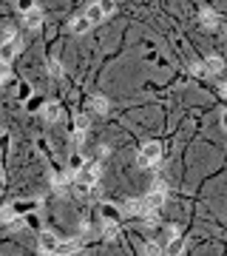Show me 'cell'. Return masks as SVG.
<instances>
[{
	"label": "cell",
	"mask_w": 227,
	"mask_h": 256,
	"mask_svg": "<svg viewBox=\"0 0 227 256\" xmlns=\"http://www.w3.org/2000/svg\"><path fill=\"white\" fill-rule=\"evenodd\" d=\"M145 256H162V245L159 242H145Z\"/></svg>",
	"instance_id": "603a6c76"
},
{
	"label": "cell",
	"mask_w": 227,
	"mask_h": 256,
	"mask_svg": "<svg viewBox=\"0 0 227 256\" xmlns=\"http://www.w3.org/2000/svg\"><path fill=\"white\" fill-rule=\"evenodd\" d=\"M3 179H6V168H3V165H0V182H3Z\"/></svg>",
	"instance_id": "1f68e13d"
},
{
	"label": "cell",
	"mask_w": 227,
	"mask_h": 256,
	"mask_svg": "<svg viewBox=\"0 0 227 256\" xmlns=\"http://www.w3.org/2000/svg\"><path fill=\"white\" fill-rule=\"evenodd\" d=\"M91 191H94V188L82 185V182H77V185H74V194H77L80 199H88V197H91Z\"/></svg>",
	"instance_id": "cb8c5ba5"
},
{
	"label": "cell",
	"mask_w": 227,
	"mask_h": 256,
	"mask_svg": "<svg viewBox=\"0 0 227 256\" xmlns=\"http://www.w3.org/2000/svg\"><path fill=\"white\" fill-rule=\"evenodd\" d=\"M9 77H12V71H9V63H3V60H0V83H6Z\"/></svg>",
	"instance_id": "83f0119b"
},
{
	"label": "cell",
	"mask_w": 227,
	"mask_h": 256,
	"mask_svg": "<svg viewBox=\"0 0 227 256\" xmlns=\"http://www.w3.org/2000/svg\"><path fill=\"white\" fill-rule=\"evenodd\" d=\"M80 251V245L74 242V239H60L57 242V248H54V256H71Z\"/></svg>",
	"instance_id": "8fae6325"
},
{
	"label": "cell",
	"mask_w": 227,
	"mask_h": 256,
	"mask_svg": "<svg viewBox=\"0 0 227 256\" xmlns=\"http://www.w3.org/2000/svg\"><path fill=\"white\" fill-rule=\"evenodd\" d=\"M12 57H15V46H12V43H9V46H0V60H3V63H9Z\"/></svg>",
	"instance_id": "d4e9b609"
},
{
	"label": "cell",
	"mask_w": 227,
	"mask_h": 256,
	"mask_svg": "<svg viewBox=\"0 0 227 256\" xmlns=\"http://www.w3.org/2000/svg\"><path fill=\"white\" fill-rule=\"evenodd\" d=\"M40 114H43V119L46 122H57V119L63 117V105L57 100H51V102H43V108H40Z\"/></svg>",
	"instance_id": "5b68a950"
},
{
	"label": "cell",
	"mask_w": 227,
	"mask_h": 256,
	"mask_svg": "<svg viewBox=\"0 0 227 256\" xmlns=\"http://www.w3.org/2000/svg\"><path fill=\"white\" fill-rule=\"evenodd\" d=\"M165 202H168V194H159V191H151L145 199H142L145 211H153V214H159V211L165 208Z\"/></svg>",
	"instance_id": "3957f363"
},
{
	"label": "cell",
	"mask_w": 227,
	"mask_h": 256,
	"mask_svg": "<svg viewBox=\"0 0 227 256\" xmlns=\"http://www.w3.org/2000/svg\"><path fill=\"white\" fill-rule=\"evenodd\" d=\"M85 20H88L91 26H94V23H99V20H102V12H99V3H91V6L85 9Z\"/></svg>",
	"instance_id": "e0dca14e"
},
{
	"label": "cell",
	"mask_w": 227,
	"mask_h": 256,
	"mask_svg": "<svg viewBox=\"0 0 227 256\" xmlns=\"http://www.w3.org/2000/svg\"><path fill=\"white\" fill-rule=\"evenodd\" d=\"M57 242H60V239H57V234H51V231H43V234H40V251H43L46 256H54V248H57Z\"/></svg>",
	"instance_id": "ba28073f"
},
{
	"label": "cell",
	"mask_w": 227,
	"mask_h": 256,
	"mask_svg": "<svg viewBox=\"0 0 227 256\" xmlns=\"http://www.w3.org/2000/svg\"><path fill=\"white\" fill-rule=\"evenodd\" d=\"M99 12H102V17H108V15L116 12V6H114L111 0H102V3H99Z\"/></svg>",
	"instance_id": "484cf974"
},
{
	"label": "cell",
	"mask_w": 227,
	"mask_h": 256,
	"mask_svg": "<svg viewBox=\"0 0 227 256\" xmlns=\"http://www.w3.org/2000/svg\"><path fill=\"white\" fill-rule=\"evenodd\" d=\"M99 219L105 222V225H116V222H119V208H116V205H111V202H102L99 205Z\"/></svg>",
	"instance_id": "52a82bcc"
},
{
	"label": "cell",
	"mask_w": 227,
	"mask_h": 256,
	"mask_svg": "<svg viewBox=\"0 0 227 256\" xmlns=\"http://www.w3.org/2000/svg\"><path fill=\"white\" fill-rule=\"evenodd\" d=\"M49 68H51V74H54V77H60V74H63V63H60V60H51Z\"/></svg>",
	"instance_id": "f1b7e54d"
},
{
	"label": "cell",
	"mask_w": 227,
	"mask_h": 256,
	"mask_svg": "<svg viewBox=\"0 0 227 256\" xmlns=\"http://www.w3.org/2000/svg\"><path fill=\"white\" fill-rule=\"evenodd\" d=\"M190 74H193V77H208L205 68H202V63H193V66H190Z\"/></svg>",
	"instance_id": "f546056e"
},
{
	"label": "cell",
	"mask_w": 227,
	"mask_h": 256,
	"mask_svg": "<svg viewBox=\"0 0 227 256\" xmlns=\"http://www.w3.org/2000/svg\"><path fill=\"white\" fill-rule=\"evenodd\" d=\"M15 34H17V29H15V26H6V29L0 32V43H3V46H9V43L15 40Z\"/></svg>",
	"instance_id": "44dd1931"
},
{
	"label": "cell",
	"mask_w": 227,
	"mask_h": 256,
	"mask_svg": "<svg viewBox=\"0 0 227 256\" xmlns=\"http://www.w3.org/2000/svg\"><path fill=\"white\" fill-rule=\"evenodd\" d=\"M23 23H26L29 29H37V26H43V9H40V6H32L29 12H23Z\"/></svg>",
	"instance_id": "30bf717a"
},
{
	"label": "cell",
	"mask_w": 227,
	"mask_h": 256,
	"mask_svg": "<svg viewBox=\"0 0 227 256\" xmlns=\"http://www.w3.org/2000/svg\"><path fill=\"white\" fill-rule=\"evenodd\" d=\"M185 245H188V242H185V236H182V234H176V236L168 239V248H162V254L165 256H182Z\"/></svg>",
	"instance_id": "8992f818"
},
{
	"label": "cell",
	"mask_w": 227,
	"mask_h": 256,
	"mask_svg": "<svg viewBox=\"0 0 227 256\" xmlns=\"http://www.w3.org/2000/svg\"><path fill=\"white\" fill-rule=\"evenodd\" d=\"M9 208L15 211L17 219H23L26 214H32V211H37V208H40V199H17V202H12Z\"/></svg>",
	"instance_id": "277c9868"
},
{
	"label": "cell",
	"mask_w": 227,
	"mask_h": 256,
	"mask_svg": "<svg viewBox=\"0 0 227 256\" xmlns=\"http://www.w3.org/2000/svg\"><path fill=\"white\" fill-rule=\"evenodd\" d=\"M85 128H88V117H85V114H77V117H74V134H85Z\"/></svg>",
	"instance_id": "ffe728a7"
},
{
	"label": "cell",
	"mask_w": 227,
	"mask_h": 256,
	"mask_svg": "<svg viewBox=\"0 0 227 256\" xmlns=\"http://www.w3.org/2000/svg\"><path fill=\"white\" fill-rule=\"evenodd\" d=\"M142 214H145L142 199H128V202L119 208V217H142Z\"/></svg>",
	"instance_id": "9c48e42d"
},
{
	"label": "cell",
	"mask_w": 227,
	"mask_h": 256,
	"mask_svg": "<svg viewBox=\"0 0 227 256\" xmlns=\"http://www.w3.org/2000/svg\"><path fill=\"white\" fill-rule=\"evenodd\" d=\"M97 179H99V165L97 162H85V165L77 171V182H82V185L94 188L97 185Z\"/></svg>",
	"instance_id": "7a4b0ae2"
},
{
	"label": "cell",
	"mask_w": 227,
	"mask_h": 256,
	"mask_svg": "<svg viewBox=\"0 0 227 256\" xmlns=\"http://www.w3.org/2000/svg\"><path fill=\"white\" fill-rule=\"evenodd\" d=\"M202 68H205V74H222V71H225V60L213 54V57H208V60L202 63Z\"/></svg>",
	"instance_id": "7c38bea8"
},
{
	"label": "cell",
	"mask_w": 227,
	"mask_h": 256,
	"mask_svg": "<svg viewBox=\"0 0 227 256\" xmlns=\"http://www.w3.org/2000/svg\"><path fill=\"white\" fill-rule=\"evenodd\" d=\"M9 139H12L9 131H3V134H0V148H3V151H9Z\"/></svg>",
	"instance_id": "4dcf8cb0"
},
{
	"label": "cell",
	"mask_w": 227,
	"mask_h": 256,
	"mask_svg": "<svg viewBox=\"0 0 227 256\" xmlns=\"http://www.w3.org/2000/svg\"><path fill=\"white\" fill-rule=\"evenodd\" d=\"M199 20L205 23V29H219V15H216L213 9H202V15H199Z\"/></svg>",
	"instance_id": "4fadbf2b"
},
{
	"label": "cell",
	"mask_w": 227,
	"mask_h": 256,
	"mask_svg": "<svg viewBox=\"0 0 227 256\" xmlns=\"http://www.w3.org/2000/svg\"><path fill=\"white\" fill-rule=\"evenodd\" d=\"M165 157V148L162 142H156V139H151V142H145L142 148H139V157H136V162L142 165V168H151V165H159Z\"/></svg>",
	"instance_id": "6da1fadb"
},
{
	"label": "cell",
	"mask_w": 227,
	"mask_h": 256,
	"mask_svg": "<svg viewBox=\"0 0 227 256\" xmlns=\"http://www.w3.org/2000/svg\"><path fill=\"white\" fill-rule=\"evenodd\" d=\"M82 165H85V157H82V154H71V157H68V171H71V174H77Z\"/></svg>",
	"instance_id": "d6986e66"
},
{
	"label": "cell",
	"mask_w": 227,
	"mask_h": 256,
	"mask_svg": "<svg viewBox=\"0 0 227 256\" xmlns=\"http://www.w3.org/2000/svg\"><path fill=\"white\" fill-rule=\"evenodd\" d=\"M74 179V174L71 171H60V174H54V179H51V185L57 188V191H65V185Z\"/></svg>",
	"instance_id": "5bb4252c"
},
{
	"label": "cell",
	"mask_w": 227,
	"mask_h": 256,
	"mask_svg": "<svg viewBox=\"0 0 227 256\" xmlns=\"http://www.w3.org/2000/svg\"><path fill=\"white\" fill-rule=\"evenodd\" d=\"M17 217H15V211L6 205V208H0V222H15Z\"/></svg>",
	"instance_id": "4316f807"
},
{
	"label": "cell",
	"mask_w": 227,
	"mask_h": 256,
	"mask_svg": "<svg viewBox=\"0 0 227 256\" xmlns=\"http://www.w3.org/2000/svg\"><path fill=\"white\" fill-rule=\"evenodd\" d=\"M88 29H91V23L85 20V15H80V17H74V20H71V32H74V34H85Z\"/></svg>",
	"instance_id": "2e32d148"
},
{
	"label": "cell",
	"mask_w": 227,
	"mask_h": 256,
	"mask_svg": "<svg viewBox=\"0 0 227 256\" xmlns=\"http://www.w3.org/2000/svg\"><path fill=\"white\" fill-rule=\"evenodd\" d=\"M17 97H20V100H32V83H20L17 85Z\"/></svg>",
	"instance_id": "7402d4cb"
},
{
	"label": "cell",
	"mask_w": 227,
	"mask_h": 256,
	"mask_svg": "<svg viewBox=\"0 0 227 256\" xmlns=\"http://www.w3.org/2000/svg\"><path fill=\"white\" fill-rule=\"evenodd\" d=\"M108 108H111V105H108V100H105L102 94H94V97H91V111H94V114H108Z\"/></svg>",
	"instance_id": "9a60e30c"
},
{
	"label": "cell",
	"mask_w": 227,
	"mask_h": 256,
	"mask_svg": "<svg viewBox=\"0 0 227 256\" xmlns=\"http://www.w3.org/2000/svg\"><path fill=\"white\" fill-rule=\"evenodd\" d=\"M102 239H105V242H116V239H119V225H105V228H102Z\"/></svg>",
	"instance_id": "ac0fdd59"
}]
</instances>
